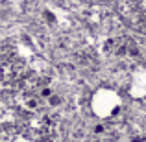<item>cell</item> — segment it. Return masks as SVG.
<instances>
[{"label": "cell", "mask_w": 146, "mask_h": 142, "mask_svg": "<svg viewBox=\"0 0 146 142\" xmlns=\"http://www.w3.org/2000/svg\"><path fill=\"white\" fill-rule=\"evenodd\" d=\"M120 105H122L120 94L115 89H109V87H100L91 96V111H93L94 116L102 118V120L113 116L120 109Z\"/></svg>", "instance_id": "cell-1"}, {"label": "cell", "mask_w": 146, "mask_h": 142, "mask_svg": "<svg viewBox=\"0 0 146 142\" xmlns=\"http://www.w3.org/2000/svg\"><path fill=\"white\" fill-rule=\"evenodd\" d=\"M128 94L133 100H144L146 98V67H139L133 70L129 78Z\"/></svg>", "instance_id": "cell-2"}]
</instances>
